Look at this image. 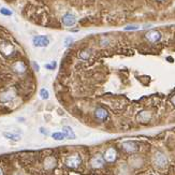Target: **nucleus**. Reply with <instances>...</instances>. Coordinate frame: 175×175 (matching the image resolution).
Returning a JSON list of instances; mask_svg holds the SVG:
<instances>
[{
	"mask_svg": "<svg viewBox=\"0 0 175 175\" xmlns=\"http://www.w3.org/2000/svg\"><path fill=\"white\" fill-rule=\"evenodd\" d=\"M171 102H172V103H173V104H174V105H175V95H174V96H173V97H172V98H171Z\"/></svg>",
	"mask_w": 175,
	"mask_h": 175,
	"instance_id": "nucleus-25",
	"label": "nucleus"
},
{
	"mask_svg": "<svg viewBox=\"0 0 175 175\" xmlns=\"http://www.w3.org/2000/svg\"><path fill=\"white\" fill-rule=\"evenodd\" d=\"M62 24L65 25L66 27H72L76 23V17L74 14L72 13H66L61 18Z\"/></svg>",
	"mask_w": 175,
	"mask_h": 175,
	"instance_id": "nucleus-6",
	"label": "nucleus"
},
{
	"mask_svg": "<svg viewBox=\"0 0 175 175\" xmlns=\"http://www.w3.org/2000/svg\"><path fill=\"white\" fill-rule=\"evenodd\" d=\"M40 97H41V99H43V100H47L49 98V90L46 88H42L40 90Z\"/></svg>",
	"mask_w": 175,
	"mask_h": 175,
	"instance_id": "nucleus-16",
	"label": "nucleus"
},
{
	"mask_svg": "<svg viewBox=\"0 0 175 175\" xmlns=\"http://www.w3.org/2000/svg\"><path fill=\"white\" fill-rule=\"evenodd\" d=\"M89 57H90V51L89 49H85V51H82L80 53V58L83 60H86L88 59Z\"/></svg>",
	"mask_w": 175,
	"mask_h": 175,
	"instance_id": "nucleus-18",
	"label": "nucleus"
},
{
	"mask_svg": "<svg viewBox=\"0 0 175 175\" xmlns=\"http://www.w3.org/2000/svg\"><path fill=\"white\" fill-rule=\"evenodd\" d=\"M145 37L148 41H151V42H154V43H155V42H157V41H159L161 39V33L153 30V31H148Z\"/></svg>",
	"mask_w": 175,
	"mask_h": 175,
	"instance_id": "nucleus-12",
	"label": "nucleus"
},
{
	"mask_svg": "<svg viewBox=\"0 0 175 175\" xmlns=\"http://www.w3.org/2000/svg\"><path fill=\"white\" fill-rule=\"evenodd\" d=\"M56 67H57V62L56 61H53V62H51V64L45 65V68L47 69V70H55Z\"/></svg>",
	"mask_w": 175,
	"mask_h": 175,
	"instance_id": "nucleus-20",
	"label": "nucleus"
},
{
	"mask_svg": "<svg viewBox=\"0 0 175 175\" xmlns=\"http://www.w3.org/2000/svg\"><path fill=\"white\" fill-rule=\"evenodd\" d=\"M0 13L3 14V15H7V16H10V15L13 14V12H12L11 10H9V9H7V8H1L0 9Z\"/></svg>",
	"mask_w": 175,
	"mask_h": 175,
	"instance_id": "nucleus-19",
	"label": "nucleus"
},
{
	"mask_svg": "<svg viewBox=\"0 0 175 175\" xmlns=\"http://www.w3.org/2000/svg\"><path fill=\"white\" fill-rule=\"evenodd\" d=\"M94 115L96 117V119L99 121H105L106 119L109 118V113L108 111L105 110L103 108H97L95 110Z\"/></svg>",
	"mask_w": 175,
	"mask_h": 175,
	"instance_id": "nucleus-7",
	"label": "nucleus"
},
{
	"mask_svg": "<svg viewBox=\"0 0 175 175\" xmlns=\"http://www.w3.org/2000/svg\"><path fill=\"white\" fill-rule=\"evenodd\" d=\"M52 137H53L54 140H56V141H62L66 137H65V134H64L62 132H54V133L52 134Z\"/></svg>",
	"mask_w": 175,
	"mask_h": 175,
	"instance_id": "nucleus-17",
	"label": "nucleus"
},
{
	"mask_svg": "<svg viewBox=\"0 0 175 175\" xmlns=\"http://www.w3.org/2000/svg\"><path fill=\"white\" fill-rule=\"evenodd\" d=\"M154 164L157 168L163 169L168 165V158L161 151H156V154L154 155Z\"/></svg>",
	"mask_w": 175,
	"mask_h": 175,
	"instance_id": "nucleus-3",
	"label": "nucleus"
},
{
	"mask_svg": "<svg viewBox=\"0 0 175 175\" xmlns=\"http://www.w3.org/2000/svg\"><path fill=\"white\" fill-rule=\"evenodd\" d=\"M2 135L6 139H8L10 141H13V142H17V141H19L22 139V135L18 134V133H15V132H3Z\"/></svg>",
	"mask_w": 175,
	"mask_h": 175,
	"instance_id": "nucleus-15",
	"label": "nucleus"
},
{
	"mask_svg": "<svg viewBox=\"0 0 175 175\" xmlns=\"http://www.w3.org/2000/svg\"><path fill=\"white\" fill-rule=\"evenodd\" d=\"M32 43L37 47H46L49 44V40L46 35H35L32 39Z\"/></svg>",
	"mask_w": 175,
	"mask_h": 175,
	"instance_id": "nucleus-4",
	"label": "nucleus"
},
{
	"mask_svg": "<svg viewBox=\"0 0 175 175\" xmlns=\"http://www.w3.org/2000/svg\"><path fill=\"white\" fill-rule=\"evenodd\" d=\"M65 164L70 169H76L82 164V157L78 153L70 154L69 156L66 157Z\"/></svg>",
	"mask_w": 175,
	"mask_h": 175,
	"instance_id": "nucleus-1",
	"label": "nucleus"
},
{
	"mask_svg": "<svg viewBox=\"0 0 175 175\" xmlns=\"http://www.w3.org/2000/svg\"><path fill=\"white\" fill-rule=\"evenodd\" d=\"M73 38H71V37H68V38H66L65 39V46L66 47H69V46H71L72 45V43H73Z\"/></svg>",
	"mask_w": 175,
	"mask_h": 175,
	"instance_id": "nucleus-21",
	"label": "nucleus"
},
{
	"mask_svg": "<svg viewBox=\"0 0 175 175\" xmlns=\"http://www.w3.org/2000/svg\"><path fill=\"white\" fill-rule=\"evenodd\" d=\"M151 114L148 112V111H142L139 115H137V121L139 123H142V124H146L151 120Z\"/></svg>",
	"mask_w": 175,
	"mask_h": 175,
	"instance_id": "nucleus-11",
	"label": "nucleus"
},
{
	"mask_svg": "<svg viewBox=\"0 0 175 175\" xmlns=\"http://www.w3.org/2000/svg\"><path fill=\"white\" fill-rule=\"evenodd\" d=\"M117 158V151H116L115 148L111 147L109 149H106L103 155V159H104V161H108V162H114Z\"/></svg>",
	"mask_w": 175,
	"mask_h": 175,
	"instance_id": "nucleus-8",
	"label": "nucleus"
},
{
	"mask_svg": "<svg viewBox=\"0 0 175 175\" xmlns=\"http://www.w3.org/2000/svg\"><path fill=\"white\" fill-rule=\"evenodd\" d=\"M103 164H104V159H103L102 155H96L92 158L90 160V165H92L94 169H99V168H102Z\"/></svg>",
	"mask_w": 175,
	"mask_h": 175,
	"instance_id": "nucleus-9",
	"label": "nucleus"
},
{
	"mask_svg": "<svg viewBox=\"0 0 175 175\" xmlns=\"http://www.w3.org/2000/svg\"><path fill=\"white\" fill-rule=\"evenodd\" d=\"M0 175H4V171L1 167H0Z\"/></svg>",
	"mask_w": 175,
	"mask_h": 175,
	"instance_id": "nucleus-26",
	"label": "nucleus"
},
{
	"mask_svg": "<svg viewBox=\"0 0 175 175\" xmlns=\"http://www.w3.org/2000/svg\"><path fill=\"white\" fill-rule=\"evenodd\" d=\"M56 164H57L56 159H55L53 156L46 157L43 161V167L45 168L46 170H53L55 167H56Z\"/></svg>",
	"mask_w": 175,
	"mask_h": 175,
	"instance_id": "nucleus-10",
	"label": "nucleus"
},
{
	"mask_svg": "<svg viewBox=\"0 0 175 175\" xmlns=\"http://www.w3.org/2000/svg\"><path fill=\"white\" fill-rule=\"evenodd\" d=\"M40 132H41V133H42V134H44V135L47 134V132H46V130L44 129V128H42V127H41V128H40Z\"/></svg>",
	"mask_w": 175,
	"mask_h": 175,
	"instance_id": "nucleus-24",
	"label": "nucleus"
},
{
	"mask_svg": "<svg viewBox=\"0 0 175 175\" xmlns=\"http://www.w3.org/2000/svg\"><path fill=\"white\" fill-rule=\"evenodd\" d=\"M62 133H64L65 137H67V139H69V140H74L76 137L75 133H74V131H73V129L70 126L64 127V128H62Z\"/></svg>",
	"mask_w": 175,
	"mask_h": 175,
	"instance_id": "nucleus-14",
	"label": "nucleus"
},
{
	"mask_svg": "<svg viewBox=\"0 0 175 175\" xmlns=\"http://www.w3.org/2000/svg\"><path fill=\"white\" fill-rule=\"evenodd\" d=\"M139 28V26H137V25H134V26H126L125 27V30H135V29H137Z\"/></svg>",
	"mask_w": 175,
	"mask_h": 175,
	"instance_id": "nucleus-22",
	"label": "nucleus"
},
{
	"mask_svg": "<svg viewBox=\"0 0 175 175\" xmlns=\"http://www.w3.org/2000/svg\"><path fill=\"white\" fill-rule=\"evenodd\" d=\"M32 66H33V69L35 70V72H39V70H40V67H39L38 62L33 61V62H32Z\"/></svg>",
	"mask_w": 175,
	"mask_h": 175,
	"instance_id": "nucleus-23",
	"label": "nucleus"
},
{
	"mask_svg": "<svg viewBox=\"0 0 175 175\" xmlns=\"http://www.w3.org/2000/svg\"><path fill=\"white\" fill-rule=\"evenodd\" d=\"M26 69H27V68H26V65L22 61H17L13 65L14 72L17 73V74H23V73H25L26 72Z\"/></svg>",
	"mask_w": 175,
	"mask_h": 175,
	"instance_id": "nucleus-13",
	"label": "nucleus"
},
{
	"mask_svg": "<svg viewBox=\"0 0 175 175\" xmlns=\"http://www.w3.org/2000/svg\"><path fill=\"white\" fill-rule=\"evenodd\" d=\"M121 147L126 153H135L139 149V145L134 141H125L121 143Z\"/></svg>",
	"mask_w": 175,
	"mask_h": 175,
	"instance_id": "nucleus-5",
	"label": "nucleus"
},
{
	"mask_svg": "<svg viewBox=\"0 0 175 175\" xmlns=\"http://www.w3.org/2000/svg\"><path fill=\"white\" fill-rule=\"evenodd\" d=\"M16 98V94L13 89H7L0 92V103L3 105L13 102Z\"/></svg>",
	"mask_w": 175,
	"mask_h": 175,
	"instance_id": "nucleus-2",
	"label": "nucleus"
}]
</instances>
